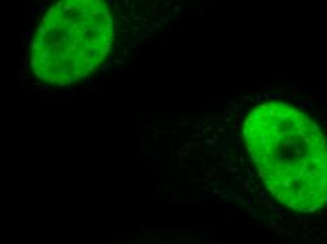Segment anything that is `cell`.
Masks as SVG:
<instances>
[{
  "mask_svg": "<svg viewBox=\"0 0 327 244\" xmlns=\"http://www.w3.org/2000/svg\"><path fill=\"white\" fill-rule=\"evenodd\" d=\"M244 143L272 195L285 206L310 213L326 202V143L313 120L285 103L252 109Z\"/></svg>",
  "mask_w": 327,
  "mask_h": 244,
  "instance_id": "1",
  "label": "cell"
},
{
  "mask_svg": "<svg viewBox=\"0 0 327 244\" xmlns=\"http://www.w3.org/2000/svg\"><path fill=\"white\" fill-rule=\"evenodd\" d=\"M113 43L114 16L106 1L49 3L28 28L26 73L37 86L69 89L102 69Z\"/></svg>",
  "mask_w": 327,
  "mask_h": 244,
  "instance_id": "2",
  "label": "cell"
}]
</instances>
